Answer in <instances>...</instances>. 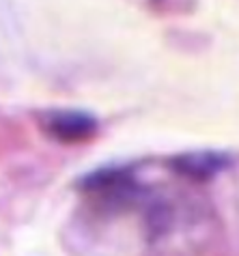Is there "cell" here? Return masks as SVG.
I'll return each instance as SVG.
<instances>
[{
  "label": "cell",
  "instance_id": "cell-2",
  "mask_svg": "<svg viewBox=\"0 0 239 256\" xmlns=\"http://www.w3.org/2000/svg\"><path fill=\"white\" fill-rule=\"evenodd\" d=\"M228 160L220 153H186L179 155V158L170 160V168L174 172L188 176V179L194 181H205L212 179L214 174H218L222 168H226Z\"/></svg>",
  "mask_w": 239,
  "mask_h": 256
},
{
  "label": "cell",
  "instance_id": "cell-1",
  "mask_svg": "<svg viewBox=\"0 0 239 256\" xmlns=\"http://www.w3.org/2000/svg\"><path fill=\"white\" fill-rule=\"evenodd\" d=\"M44 130L54 140L76 144V142H86L97 134V120L86 112L62 110L50 112L44 116Z\"/></svg>",
  "mask_w": 239,
  "mask_h": 256
}]
</instances>
